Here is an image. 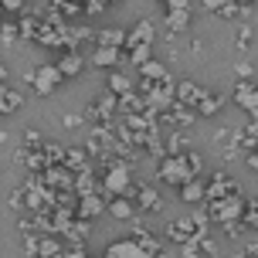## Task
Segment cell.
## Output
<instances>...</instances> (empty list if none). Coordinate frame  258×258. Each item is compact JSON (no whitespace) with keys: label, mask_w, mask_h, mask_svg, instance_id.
Returning a JSON list of instances; mask_svg holds the SVG:
<instances>
[{"label":"cell","mask_w":258,"mask_h":258,"mask_svg":"<svg viewBox=\"0 0 258 258\" xmlns=\"http://www.w3.org/2000/svg\"><path fill=\"white\" fill-rule=\"evenodd\" d=\"M156 177L163 183H173V187H180V183H187L190 177H197L190 167H187V156L183 153H167L156 160Z\"/></svg>","instance_id":"obj_4"},{"label":"cell","mask_w":258,"mask_h":258,"mask_svg":"<svg viewBox=\"0 0 258 258\" xmlns=\"http://www.w3.org/2000/svg\"><path fill=\"white\" fill-rule=\"evenodd\" d=\"M89 61H92V68H109L112 72V68H119L126 61V51L122 48H95Z\"/></svg>","instance_id":"obj_17"},{"label":"cell","mask_w":258,"mask_h":258,"mask_svg":"<svg viewBox=\"0 0 258 258\" xmlns=\"http://www.w3.org/2000/svg\"><path fill=\"white\" fill-rule=\"evenodd\" d=\"M116 105H119V116H140V112H146V99H143L136 89L126 92V95H119Z\"/></svg>","instance_id":"obj_27"},{"label":"cell","mask_w":258,"mask_h":258,"mask_svg":"<svg viewBox=\"0 0 258 258\" xmlns=\"http://www.w3.org/2000/svg\"><path fill=\"white\" fill-rule=\"evenodd\" d=\"M228 194H241V183L234 180L231 173L214 170V173H211V180L204 183V201H218V197H228Z\"/></svg>","instance_id":"obj_7"},{"label":"cell","mask_w":258,"mask_h":258,"mask_svg":"<svg viewBox=\"0 0 258 258\" xmlns=\"http://www.w3.org/2000/svg\"><path fill=\"white\" fill-rule=\"evenodd\" d=\"M41 143H44V136H41L34 126H27V129H24V146H27V150H38Z\"/></svg>","instance_id":"obj_45"},{"label":"cell","mask_w":258,"mask_h":258,"mask_svg":"<svg viewBox=\"0 0 258 258\" xmlns=\"http://www.w3.org/2000/svg\"><path fill=\"white\" fill-rule=\"evenodd\" d=\"M95 48H126V31L122 27H102V31H95Z\"/></svg>","instance_id":"obj_25"},{"label":"cell","mask_w":258,"mask_h":258,"mask_svg":"<svg viewBox=\"0 0 258 258\" xmlns=\"http://www.w3.org/2000/svg\"><path fill=\"white\" fill-rule=\"evenodd\" d=\"M0 41H4V48H14V44H21L17 21H0Z\"/></svg>","instance_id":"obj_37"},{"label":"cell","mask_w":258,"mask_h":258,"mask_svg":"<svg viewBox=\"0 0 258 258\" xmlns=\"http://www.w3.org/2000/svg\"><path fill=\"white\" fill-rule=\"evenodd\" d=\"M21 105H24V95H21V92L11 89V85H0V116H11Z\"/></svg>","instance_id":"obj_30"},{"label":"cell","mask_w":258,"mask_h":258,"mask_svg":"<svg viewBox=\"0 0 258 258\" xmlns=\"http://www.w3.org/2000/svg\"><path fill=\"white\" fill-rule=\"evenodd\" d=\"M221 228H224V234H228V238H234V241H241V238H248V234H251V228H248L241 218H238V221H228V224H221Z\"/></svg>","instance_id":"obj_41"},{"label":"cell","mask_w":258,"mask_h":258,"mask_svg":"<svg viewBox=\"0 0 258 258\" xmlns=\"http://www.w3.org/2000/svg\"><path fill=\"white\" fill-rule=\"evenodd\" d=\"M109 4H112V0H109Z\"/></svg>","instance_id":"obj_61"},{"label":"cell","mask_w":258,"mask_h":258,"mask_svg":"<svg viewBox=\"0 0 258 258\" xmlns=\"http://www.w3.org/2000/svg\"><path fill=\"white\" fill-rule=\"evenodd\" d=\"M136 92L146 99V109L160 116V112H167L170 105H173V99H177V82H173V78H167V82L140 78V82H136Z\"/></svg>","instance_id":"obj_1"},{"label":"cell","mask_w":258,"mask_h":258,"mask_svg":"<svg viewBox=\"0 0 258 258\" xmlns=\"http://www.w3.org/2000/svg\"><path fill=\"white\" fill-rule=\"evenodd\" d=\"M234 146H238V153H241V156H245L248 150H255V146H258V119L255 116L248 119L245 126L234 129Z\"/></svg>","instance_id":"obj_15"},{"label":"cell","mask_w":258,"mask_h":258,"mask_svg":"<svg viewBox=\"0 0 258 258\" xmlns=\"http://www.w3.org/2000/svg\"><path fill=\"white\" fill-rule=\"evenodd\" d=\"M133 204L140 214H156V211H163V197L153 183H140V187H133Z\"/></svg>","instance_id":"obj_10"},{"label":"cell","mask_w":258,"mask_h":258,"mask_svg":"<svg viewBox=\"0 0 258 258\" xmlns=\"http://www.w3.org/2000/svg\"><path fill=\"white\" fill-rule=\"evenodd\" d=\"M4 82H7V68L0 64V85H4Z\"/></svg>","instance_id":"obj_56"},{"label":"cell","mask_w":258,"mask_h":258,"mask_svg":"<svg viewBox=\"0 0 258 258\" xmlns=\"http://www.w3.org/2000/svg\"><path fill=\"white\" fill-rule=\"evenodd\" d=\"M38 177L48 190H72V183H75V173L64 170V167H48L44 173H38Z\"/></svg>","instance_id":"obj_12"},{"label":"cell","mask_w":258,"mask_h":258,"mask_svg":"<svg viewBox=\"0 0 258 258\" xmlns=\"http://www.w3.org/2000/svg\"><path fill=\"white\" fill-rule=\"evenodd\" d=\"M211 89H201L197 82H190V78H183L180 85H177V102H183V105H190V109H197V102L204 99Z\"/></svg>","instance_id":"obj_22"},{"label":"cell","mask_w":258,"mask_h":258,"mask_svg":"<svg viewBox=\"0 0 258 258\" xmlns=\"http://www.w3.org/2000/svg\"><path fill=\"white\" fill-rule=\"evenodd\" d=\"M251 38H255L251 24H248V21H238V31H234V48H238V51H248Z\"/></svg>","instance_id":"obj_40"},{"label":"cell","mask_w":258,"mask_h":258,"mask_svg":"<svg viewBox=\"0 0 258 258\" xmlns=\"http://www.w3.org/2000/svg\"><path fill=\"white\" fill-rule=\"evenodd\" d=\"M190 27V11H167V38L183 34Z\"/></svg>","instance_id":"obj_31"},{"label":"cell","mask_w":258,"mask_h":258,"mask_svg":"<svg viewBox=\"0 0 258 258\" xmlns=\"http://www.w3.org/2000/svg\"><path fill=\"white\" fill-rule=\"evenodd\" d=\"M54 68L61 72V78H75L85 72V54L82 51H64L58 61H54Z\"/></svg>","instance_id":"obj_18"},{"label":"cell","mask_w":258,"mask_h":258,"mask_svg":"<svg viewBox=\"0 0 258 258\" xmlns=\"http://www.w3.org/2000/svg\"><path fill=\"white\" fill-rule=\"evenodd\" d=\"M190 224H194V234H207V231H211V218H207L204 204H194V211H190Z\"/></svg>","instance_id":"obj_36"},{"label":"cell","mask_w":258,"mask_h":258,"mask_svg":"<svg viewBox=\"0 0 258 258\" xmlns=\"http://www.w3.org/2000/svg\"><path fill=\"white\" fill-rule=\"evenodd\" d=\"M245 163H248V170H255V173H258V146L245 153Z\"/></svg>","instance_id":"obj_53"},{"label":"cell","mask_w":258,"mask_h":258,"mask_svg":"<svg viewBox=\"0 0 258 258\" xmlns=\"http://www.w3.org/2000/svg\"><path fill=\"white\" fill-rule=\"evenodd\" d=\"M105 258H150V255L133 238H119V241H112V245L105 248Z\"/></svg>","instance_id":"obj_20"},{"label":"cell","mask_w":258,"mask_h":258,"mask_svg":"<svg viewBox=\"0 0 258 258\" xmlns=\"http://www.w3.org/2000/svg\"><path fill=\"white\" fill-rule=\"evenodd\" d=\"M82 122H85V119L78 116V112H68V116L61 119V126H68V129H75V126H82Z\"/></svg>","instance_id":"obj_50"},{"label":"cell","mask_w":258,"mask_h":258,"mask_svg":"<svg viewBox=\"0 0 258 258\" xmlns=\"http://www.w3.org/2000/svg\"><path fill=\"white\" fill-rule=\"evenodd\" d=\"M51 7L61 14L64 21H78V17L85 14V7H82V4H68V0H51Z\"/></svg>","instance_id":"obj_38"},{"label":"cell","mask_w":258,"mask_h":258,"mask_svg":"<svg viewBox=\"0 0 258 258\" xmlns=\"http://www.w3.org/2000/svg\"><path fill=\"white\" fill-rule=\"evenodd\" d=\"M0 21H4V7H0Z\"/></svg>","instance_id":"obj_58"},{"label":"cell","mask_w":258,"mask_h":258,"mask_svg":"<svg viewBox=\"0 0 258 258\" xmlns=\"http://www.w3.org/2000/svg\"><path fill=\"white\" fill-rule=\"evenodd\" d=\"M41 153H44V163H48V167H64L61 143H41Z\"/></svg>","instance_id":"obj_35"},{"label":"cell","mask_w":258,"mask_h":258,"mask_svg":"<svg viewBox=\"0 0 258 258\" xmlns=\"http://www.w3.org/2000/svg\"><path fill=\"white\" fill-rule=\"evenodd\" d=\"M248 255H258V241H248V248H245Z\"/></svg>","instance_id":"obj_54"},{"label":"cell","mask_w":258,"mask_h":258,"mask_svg":"<svg viewBox=\"0 0 258 258\" xmlns=\"http://www.w3.org/2000/svg\"><path fill=\"white\" fill-rule=\"evenodd\" d=\"M24 255H27V258H34V255H38V231L24 234Z\"/></svg>","instance_id":"obj_47"},{"label":"cell","mask_w":258,"mask_h":258,"mask_svg":"<svg viewBox=\"0 0 258 258\" xmlns=\"http://www.w3.org/2000/svg\"><path fill=\"white\" fill-rule=\"evenodd\" d=\"M228 258H255V255H248V251H234V255H228Z\"/></svg>","instance_id":"obj_55"},{"label":"cell","mask_w":258,"mask_h":258,"mask_svg":"<svg viewBox=\"0 0 258 258\" xmlns=\"http://www.w3.org/2000/svg\"><path fill=\"white\" fill-rule=\"evenodd\" d=\"M234 75H238V78H255V68H251V61L238 58V61H234Z\"/></svg>","instance_id":"obj_46"},{"label":"cell","mask_w":258,"mask_h":258,"mask_svg":"<svg viewBox=\"0 0 258 258\" xmlns=\"http://www.w3.org/2000/svg\"><path fill=\"white\" fill-rule=\"evenodd\" d=\"M177 190H180V201L183 204H204V180H201V177H190V180L187 183H180V187H177Z\"/></svg>","instance_id":"obj_28"},{"label":"cell","mask_w":258,"mask_h":258,"mask_svg":"<svg viewBox=\"0 0 258 258\" xmlns=\"http://www.w3.org/2000/svg\"><path fill=\"white\" fill-rule=\"evenodd\" d=\"M24 4H27V0H0V7H4V11H24Z\"/></svg>","instance_id":"obj_51"},{"label":"cell","mask_w":258,"mask_h":258,"mask_svg":"<svg viewBox=\"0 0 258 258\" xmlns=\"http://www.w3.org/2000/svg\"><path fill=\"white\" fill-rule=\"evenodd\" d=\"M167 153H187L190 150V129H163Z\"/></svg>","instance_id":"obj_24"},{"label":"cell","mask_w":258,"mask_h":258,"mask_svg":"<svg viewBox=\"0 0 258 258\" xmlns=\"http://www.w3.org/2000/svg\"><path fill=\"white\" fill-rule=\"evenodd\" d=\"M105 7H109V0H89L85 4V14L89 17H99V14H105Z\"/></svg>","instance_id":"obj_48"},{"label":"cell","mask_w":258,"mask_h":258,"mask_svg":"<svg viewBox=\"0 0 258 258\" xmlns=\"http://www.w3.org/2000/svg\"><path fill=\"white\" fill-rule=\"evenodd\" d=\"M201 7L207 14L221 17V21H245L248 14H251V7H241L238 0H201Z\"/></svg>","instance_id":"obj_8"},{"label":"cell","mask_w":258,"mask_h":258,"mask_svg":"<svg viewBox=\"0 0 258 258\" xmlns=\"http://www.w3.org/2000/svg\"><path fill=\"white\" fill-rule=\"evenodd\" d=\"M105 214L116 218V221H133L140 211H136V204H133L129 197H109V201H105Z\"/></svg>","instance_id":"obj_19"},{"label":"cell","mask_w":258,"mask_h":258,"mask_svg":"<svg viewBox=\"0 0 258 258\" xmlns=\"http://www.w3.org/2000/svg\"><path fill=\"white\" fill-rule=\"evenodd\" d=\"M221 109H224V95H221V92H207L204 99L197 102V109H194V112L207 119V116H214V112H221Z\"/></svg>","instance_id":"obj_32"},{"label":"cell","mask_w":258,"mask_h":258,"mask_svg":"<svg viewBox=\"0 0 258 258\" xmlns=\"http://www.w3.org/2000/svg\"><path fill=\"white\" fill-rule=\"evenodd\" d=\"M241 221H245L251 231H258V197H248L245 201V214H241Z\"/></svg>","instance_id":"obj_42"},{"label":"cell","mask_w":258,"mask_h":258,"mask_svg":"<svg viewBox=\"0 0 258 258\" xmlns=\"http://www.w3.org/2000/svg\"><path fill=\"white\" fill-rule=\"evenodd\" d=\"M61 248H64V241L58 238V234H38V255H41V258L61 255Z\"/></svg>","instance_id":"obj_34"},{"label":"cell","mask_w":258,"mask_h":258,"mask_svg":"<svg viewBox=\"0 0 258 258\" xmlns=\"http://www.w3.org/2000/svg\"><path fill=\"white\" fill-rule=\"evenodd\" d=\"M99 214H105V194H85V197H78L75 218H89V221H95Z\"/></svg>","instance_id":"obj_13"},{"label":"cell","mask_w":258,"mask_h":258,"mask_svg":"<svg viewBox=\"0 0 258 258\" xmlns=\"http://www.w3.org/2000/svg\"><path fill=\"white\" fill-rule=\"evenodd\" d=\"M72 190H75V197H85V194H102V183L95 180V173H92V170H82V173H75Z\"/></svg>","instance_id":"obj_29"},{"label":"cell","mask_w":258,"mask_h":258,"mask_svg":"<svg viewBox=\"0 0 258 258\" xmlns=\"http://www.w3.org/2000/svg\"><path fill=\"white\" fill-rule=\"evenodd\" d=\"M197 241H201V255H204V258H214V255H218V238H211V231H207V234H197Z\"/></svg>","instance_id":"obj_43"},{"label":"cell","mask_w":258,"mask_h":258,"mask_svg":"<svg viewBox=\"0 0 258 258\" xmlns=\"http://www.w3.org/2000/svg\"><path fill=\"white\" fill-rule=\"evenodd\" d=\"M38 27H41V11H24L17 17V31H21L24 44H31V41L38 38Z\"/></svg>","instance_id":"obj_23"},{"label":"cell","mask_w":258,"mask_h":258,"mask_svg":"<svg viewBox=\"0 0 258 258\" xmlns=\"http://www.w3.org/2000/svg\"><path fill=\"white\" fill-rule=\"evenodd\" d=\"M180 258H204V255H201V241H197V234L187 238V241L180 245Z\"/></svg>","instance_id":"obj_44"},{"label":"cell","mask_w":258,"mask_h":258,"mask_svg":"<svg viewBox=\"0 0 258 258\" xmlns=\"http://www.w3.org/2000/svg\"><path fill=\"white\" fill-rule=\"evenodd\" d=\"M150 58H153V44H140V48H129V51H126V61L133 64V68L146 64Z\"/></svg>","instance_id":"obj_39"},{"label":"cell","mask_w":258,"mask_h":258,"mask_svg":"<svg viewBox=\"0 0 258 258\" xmlns=\"http://www.w3.org/2000/svg\"><path fill=\"white\" fill-rule=\"evenodd\" d=\"M136 89V82H133V75H126V72H119V68H112L109 72V82H105V92H112V95H126V92Z\"/></svg>","instance_id":"obj_26"},{"label":"cell","mask_w":258,"mask_h":258,"mask_svg":"<svg viewBox=\"0 0 258 258\" xmlns=\"http://www.w3.org/2000/svg\"><path fill=\"white\" fill-rule=\"evenodd\" d=\"M163 238H167L170 245H183L187 238H194V224L190 218H170L167 228H163Z\"/></svg>","instance_id":"obj_16"},{"label":"cell","mask_w":258,"mask_h":258,"mask_svg":"<svg viewBox=\"0 0 258 258\" xmlns=\"http://www.w3.org/2000/svg\"><path fill=\"white\" fill-rule=\"evenodd\" d=\"M112 4H119V0H112Z\"/></svg>","instance_id":"obj_59"},{"label":"cell","mask_w":258,"mask_h":258,"mask_svg":"<svg viewBox=\"0 0 258 258\" xmlns=\"http://www.w3.org/2000/svg\"><path fill=\"white\" fill-rule=\"evenodd\" d=\"M136 75H140V78H150V82H167L170 72H167V64H163V61H153V58H150L146 64H140V68H136Z\"/></svg>","instance_id":"obj_33"},{"label":"cell","mask_w":258,"mask_h":258,"mask_svg":"<svg viewBox=\"0 0 258 258\" xmlns=\"http://www.w3.org/2000/svg\"><path fill=\"white\" fill-rule=\"evenodd\" d=\"M153 38H156L153 21L143 17V21H136L133 31H126V51H129V48H140V44H153Z\"/></svg>","instance_id":"obj_14"},{"label":"cell","mask_w":258,"mask_h":258,"mask_svg":"<svg viewBox=\"0 0 258 258\" xmlns=\"http://www.w3.org/2000/svg\"><path fill=\"white\" fill-rule=\"evenodd\" d=\"M238 4H241V7H251V4H255V0H238Z\"/></svg>","instance_id":"obj_57"},{"label":"cell","mask_w":258,"mask_h":258,"mask_svg":"<svg viewBox=\"0 0 258 258\" xmlns=\"http://www.w3.org/2000/svg\"><path fill=\"white\" fill-rule=\"evenodd\" d=\"M119 99L112 95V92H102L95 102L85 109V126H109V122H116V116H119Z\"/></svg>","instance_id":"obj_5"},{"label":"cell","mask_w":258,"mask_h":258,"mask_svg":"<svg viewBox=\"0 0 258 258\" xmlns=\"http://www.w3.org/2000/svg\"><path fill=\"white\" fill-rule=\"evenodd\" d=\"M61 255L64 258H89V251H85V245H64Z\"/></svg>","instance_id":"obj_49"},{"label":"cell","mask_w":258,"mask_h":258,"mask_svg":"<svg viewBox=\"0 0 258 258\" xmlns=\"http://www.w3.org/2000/svg\"><path fill=\"white\" fill-rule=\"evenodd\" d=\"M89 234H92V221L89 218H72L61 228L58 238H61L64 245H85V238H89Z\"/></svg>","instance_id":"obj_11"},{"label":"cell","mask_w":258,"mask_h":258,"mask_svg":"<svg viewBox=\"0 0 258 258\" xmlns=\"http://www.w3.org/2000/svg\"><path fill=\"white\" fill-rule=\"evenodd\" d=\"M99 183H102L105 201H109V197H129V194H133V170H129L126 160H116L112 167H105Z\"/></svg>","instance_id":"obj_3"},{"label":"cell","mask_w":258,"mask_h":258,"mask_svg":"<svg viewBox=\"0 0 258 258\" xmlns=\"http://www.w3.org/2000/svg\"><path fill=\"white\" fill-rule=\"evenodd\" d=\"M190 0H167V11H190Z\"/></svg>","instance_id":"obj_52"},{"label":"cell","mask_w":258,"mask_h":258,"mask_svg":"<svg viewBox=\"0 0 258 258\" xmlns=\"http://www.w3.org/2000/svg\"><path fill=\"white\" fill-rule=\"evenodd\" d=\"M64 170L72 173H82V170H92V156L85 146H68L64 150Z\"/></svg>","instance_id":"obj_21"},{"label":"cell","mask_w":258,"mask_h":258,"mask_svg":"<svg viewBox=\"0 0 258 258\" xmlns=\"http://www.w3.org/2000/svg\"><path fill=\"white\" fill-rule=\"evenodd\" d=\"M61 82H64V78H61V72H58L54 64H38V68L27 75V85H31V89H34V95H41V99L54 95Z\"/></svg>","instance_id":"obj_6"},{"label":"cell","mask_w":258,"mask_h":258,"mask_svg":"<svg viewBox=\"0 0 258 258\" xmlns=\"http://www.w3.org/2000/svg\"><path fill=\"white\" fill-rule=\"evenodd\" d=\"M234 105L258 119V82L255 78H238V85H234Z\"/></svg>","instance_id":"obj_9"},{"label":"cell","mask_w":258,"mask_h":258,"mask_svg":"<svg viewBox=\"0 0 258 258\" xmlns=\"http://www.w3.org/2000/svg\"><path fill=\"white\" fill-rule=\"evenodd\" d=\"M245 190L241 194H228V197H218V201H204V211L211 224H228V221H238L245 214Z\"/></svg>","instance_id":"obj_2"},{"label":"cell","mask_w":258,"mask_h":258,"mask_svg":"<svg viewBox=\"0 0 258 258\" xmlns=\"http://www.w3.org/2000/svg\"><path fill=\"white\" fill-rule=\"evenodd\" d=\"M34 258H41V255H34Z\"/></svg>","instance_id":"obj_60"}]
</instances>
